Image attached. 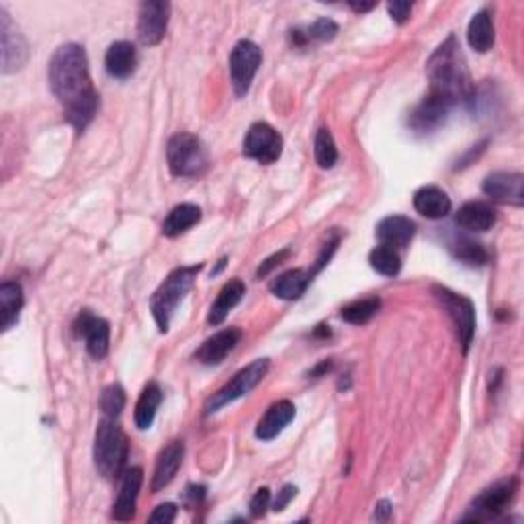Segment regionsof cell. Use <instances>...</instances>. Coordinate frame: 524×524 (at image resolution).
Here are the masks:
<instances>
[{"label":"cell","mask_w":524,"mask_h":524,"mask_svg":"<svg viewBox=\"0 0 524 524\" xmlns=\"http://www.w3.org/2000/svg\"><path fill=\"white\" fill-rule=\"evenodd\" d=\"M49 87L63 105L70 125L78 131L87 130L98 109V95L89 72V58L84 47L66 44L55 49L49 62Z\"/></svg>","instance_id":"obj_1"},{"label":"cell","mask_w":524,"mask_h":524,"mask_svg":"<svg viewBox=\"0 0 524 524\" xmlns=\"http://www.w3.org/2000/svg\"><path fill=\"white\" fill-rule=\"evenodd\" d=\"M375 3H351V9L355 11V13H367V11H371V9H375Z\"/></svg>","instance_id":"obj_43"},{"label":"cell","mask_w":524,"mask_h":524,"mask_svg":"<svg viewBox=\"0 0 524 524\" xmlns=\"http://www.w3.org/2000/svg\"><path fill=\"white\" fill-rule=\"evenodd\" d=\"M287 257H289V250H281V252H277V254H273V257H271V258H266L265 262H262V265H260V268H258V271H257V277H258V279H262V277H266V275H268V273H271L275 266H279V265H281V262H283V260H285Z\"/></svg>","instance_id":"obj_39"},{"label":"cell","mask_w":524,"mask_h":524,"mask_svg":"<svg viewBox=\"0 0 524 524\" xmlns=\"http://www.w3.org/2000/svg\"><path fill=\"white\" fill-rule=\"evenodd\" d=\"M314 154H316L317 166H320V168H332L336 165L338 150H336L334 138H332V133L325 130V127H322V130H317V133H316Z\"/></svg>","instance_id":"obj_33"},{"label":"cell","mask_w":524,"mask_h":524,"mask_svg":"<svg viewBox=\"0 0 524 524\" xmlns=\"http://www.w3.org/2000/svg\"><path fill=\"white\" fill-rule=\"evenodd\" d=\"M379 308H381V301L377 300V297H367V300H357L349 303V306H344L342 309H340V317L349 324L363 325L369 322L375 314H377Z\"/></svg>","instance_id":"obj_31"},{"label":"cell","mask_w":524,"mask_h":524,"mask_svg":"<svg viewBox=\"0 0 524 524\" xmlns=\"http://www.w3.org/2000/svg\"><path fill=\"white\" fill-rule=\"evenodd\" d=\"M387 11H389V15H392V19L395 21V23L403 25L410 19V13H412V4H410V3H389Z\"/></svg>","instance_id":"obj_38"},{"label":"cell","mask_w":524,"mask_h":524,"mask_svg":"<svg viewBox=\"0 0 524 524\" xmlns=\"http://www.w3.org/2000/svg\"><path fill=\"white\" fill-rule=\"evenodd\" d=\"M455 222L467 232L484 233L495 225V209L484 201H469L459 207Z\"/></svg>","instance_id":"obj_21"},{"label":"cell","mask_w":524,"mask_h":524,"mask_svg":"<svg viewBox=\"0 0 524 524\" xmlns=\"http://www.w3.org/2000/svg\"><path fill=\"white\" fill-rule=\"evenodd\" d=\"M435 295L441 301V306L447 309L449 317L455 324L459 342H461L463 351L467 352L471 346L473 334H476V308L465 295L451 292L447 287H435Z\"/></svg>","instance_id":"obj_9"},{"label":"cell","mask_w":524,"mask_h":524,"mask_svg":"<svg viewBox=\"0 0 524 524\" xmlns=\"http://www.w3.org/2000/svg\"><path fill=\"white\" fill-rule=\"evenodd\" d=\"M201 209L193 203H181L166 216L165 224H162V233L168 238H176L181 233L189 232L193 225L199 224Z\"/></svg>","instance_id":"obj_26"},{"label":"cell","mask_w":524,"mask_h":524,"mask_svg":"<svg viewBox=\"0 0 524 524\" xmlns=\"http://www.w3.org/2000/svg\"><path fill=\"white\" fill-rule=\"evenodd\" d=\"M260 63H262V52L254 41L242 39L233 46L230 54V76H232V87L236 97L248 95Z\"/></svg>","instance_id":"obj_8"},{"label":"cell","mask_w":524,"mask_h":524,"mask_svg":"<svg viewBox=\"0 0 524 524\" xmlns=\"http://www.w3.org/2000/svg\"><path fill=\"white\" fill-rule=\"evenodd\" d=\"M451 109L452 105L428 93L427 97H424V101L418 105L412 113H410V127L418 133L436 131L438 127L447 122Z\"/></svg>","instance_id":"obj_15"},{"label":"cell","mask_w":524,"mask_h":524,"mask_svg":"<svg viewBox=\"0 0 524 524\" xmlns=\"http://www.w3.org/2000/svg\"><path fill=\"white\" fill-rule=\"evenodd\" d=\"M295 406L292 401L281 400L277 403H273V406L266 410V414L260 418L257 427V436L260 441H273V438H277L281 432L292 424Z\"/></svg>","instance_id":"obj_19"},{"label":"cell","mask_w":524,"mask_h":524,"mask_svg":"<svg viewBox=\"0 0 524 524\" xmlns=\"http://www.w3.org/2000/svg\"><path fill=\"white\" fill-rule=\"evenodd\" d=\"M25 297L23 289L15 281H4L0 285V309H3V332H9L19 322Z\"/></svg>","instance_id":"obj_28"},{"label":"cell","mask_w":524,"mask_h":524,"mask_svg":"<svg viewBox=\"0 0 524 524\" xmlns=\"http://www.w3.org/2000/svg\"><path fill=\"white\" fill-rule=\"evenodd\" d=\"M246 293V287L244 283L240 279H232L225 283L222 287V292H219L217 300L214 301V306L209 309V316H207V322L211 325H219L225 317H228L230 311L238 306L240 301H242V297Z\"/></svg>","instance_id":"obj_24"},{"label":"cell","mask_w":524,"mask_h":524,"mask_svg":"<svg viewBox=\"0 0 524 524\" xmlns=\"http://www.w3.org/2000/svg\"><path fill=\"white\" fill-rule=\"evenodd\" d=\"M127 457H130V443L123 428L113 420L105 418L98 422L95 435V465L105 479H115L123 473Z\"/></svg>","instance_id":"obj_3"},{"label":"cell","mask_w":524,"mask_h":524,"mask_svg":"<svg viewBox=\"0 0 524 524\" xmlns=\"http://www.w3.org/2000/svg\"><path fill=\"white\" fill-rule=\"evenodd\" d=\"M266 373H268V359L254 360V363L248 365L246 369L238 371L236 375H233L230 384H225L217 393L211 395L207 403H205V416L216 414L224 406H228V403L244 398V395L250 393L252 389L266 377Z\"/></svg>","instance_id":"obj_6"},{"label":"cell","mask_w":524,"mask_h":524,"mask_svg":"<svg viewBox=\"0 0 524 524\" xmlns=\"http://www.w3.org/2000/svg\"><path fill=\"white\" fill-rule=\"evenodd\" d=\"M283 138L279 131L265 122L254 123L244 138V156L260 162V165H273L281 158Z\"/></svg>","instance_id":"obj_10"},{"label":"cell","mask_w":524,"mask_h":524,"mask_svg":"<svg viewBox=\"0 0 524 524\" xmlns=\"http://www.w3.org/2000/svg\"><path fill=\"white\" fill-rule=\"evenodd\" d=\"M0 39H3V72L13 74L27 62V44L9 13L0 6Z\"/></svg>","instance_id":"obj_12"},{"label":"cell","mask_w":524,"mask_h":524,"mask_svg":"<svg viewBox=\"0 0 524 524\" xmlns=\"http://www.w3.org/2000/svg\"><path fill=\"white\" fill-rule=\"evenodd\" d=\"M330 369H332V363H330V360H324V363L317 365L316 369L311 371L309 375H311V377H322V375H324V373H328Z\"/></svg>","instance_id":"obj_42"},{"label":"cell","mask_w":524,"mask_h":524,"mask_svg":"<svg viewBox=\"0 0 524 524\" xmlns=\"http://www.w3.org/2000/svg\"><path fill=\"white\" fill-rule=\"evenodd\" d=\"M199 271H201V265L174 268V271L165 279V283L156 289V293L150 300V309L162 334H166L168 332L173 314L176 311V308H179V303L185 300L189 289L193 287Z\"/></svg>","instance_id":"obj_4"},{"label":"cell","mask_w":524,"mask_h":524,"mask_svg":"<svg viewBox=\"0 0 524 524\" xmlns=\"http://www.w3.org/2000/svg\"><path fill=\"white\" fill-rule=\"evenodd\" d=\"M176 519V506L170 504V502H166V504H160L154 508V512L150 514V522H160V524H168L173 522Z\"/></svg>","instance_id":"obj_37"},{"label":"cell","mask_w":524,"mask_h":524,"mask_svg":"<svg viewBox=\"0 0 524 524\" xmlns=\"http://www.w3.org/2000/svg\"><path fill=\"white\" fill-rule=\"evenodd\" d=\"M392 512H393L392 504H389L387 500H381L377 502V506H375V520L387 522L389 519H392Z\"/></svg>","instance_id":"obj_41"},{"label":"cell","mask_w":524,"mask_h":524,"mask_svg":"<svg viewBox=\"0 0 524 524\" xmlns=\"http://www.w3.org/2000/svg\"><path fill=\"white\" fill-rule=\"evenodd\" d=\"M105 66H107V72L113 78H119V80H125L133 72H136L138 66V52L133 44L130 41H115L109 49L107 55H105Z\"/></svg>","instance_id":"obj_22"},{"label":"cell","mask_w":524,"mask_h":524,"mask_svg":"<svg viewBox=\"0 0 524 524\" xmlns=\"http://www.w3.org/2000/svg\"><path fill=\"white\" fill-rule=\"evenodd\" d=\"M182 457H185V444L181 441L168 443L165 449H162L158 461H156L154 478H152V492L158 494L160 490L174 479L176 473H179V467L182 463Z\"/></svg>","instance_id":"obj_18"},{"label":"cell","mask_w":524,"mask_h":524,"mask_svg":"<svg viewBox=\"0 0 524 524\" xmlns=\"http://www.w3.org/2000/svg\"><path fill=\"white\" fill-rule=\"evenodd\" d=\"M495 39V30H494V21H492V13L484 9L473 15L469 21V27H467V41L469 46L476 49L479 54L490 52Z\"/></svg>","instance_id":"obj_25"},{"label":"cell","mask_w":524,"mask_h":524,"mask_svg":"<svg viewBox=\"0 0 524 524\" xmlns=\"http://www.w3.org/2000/svg\"><path fill=\"white\" fill-rule=\"evenodd\" d=\"M295 495H297V487L295 486H285L279 492V495H277V500H275L273 508L277 510V512H281V510H285L289 506V502H292L295 498Z\"/></svg>","instance_id":"obj_40"},{"label":"cell","mask_w":524,"mask_h":524,"mask_svg":"<svg viewBox=\"0 0 524 524\" xmlns=\"http://www.w3.org/2000/svg\"><path fill=\"white\" fill-rule=\"evenodd\" d=\"M160 403H162V389L158 387V384H148L139 395L138 406H136V416H133L136 427L139 430H148L152 427Z\"/></svg>","instance_id":"obj_29"},{"label":"cell","mask_w":524,"mask_h":524,"mask_svg":"<svg viewBox=\"0 0 524 524\" xmlns=\"http://www.w3.org/2000/svg\"><path fill=\"white\" fill-rule=\"evenodd\" d=\"M416 233V225L410 217L403 216H389L385 219H381L377 224V238L379 242L389 248H406L410 242H412Z\"/></svg>","instance_id":"obj_20"},{"label":"cell","mask_w":524,"mask_h":524,"mask_svg":"<svg viewBox=\"0 0 524 524\" xmlns=\"http://www.w3.org/2000/svg\"><path fill=\"white\" fill-rule=\"evenodd\" d=\"M484 193L490 199L522 207L524 203V176L520 173H492L486 176Z\"/></svg>","instance_id":"obj_14"},{"label":"cell","mask_w":524,"mask_h":524,"mask_svg":"<svg viewBox=\"0 0 524 524\" xmlns=\"http://www.w3.org/2000/svg\"><path fill=\"white\" fill-rule=\"evenodd\" d=\"M170 4L158 3V0H148L139 4L138 15V38L144 46H158L166 35Z\"/></svg>","instance_id":"obj_11"},{"label":"cell","mask_w":524,"mask_h":524,"mask_svg":"<svg viewBox=\"0 0 524 524\" xmlns=\"http://www.w3.org/2000/svg\"><path fill=\"white\" fill-rule=\"evenodd\" d=\"M141 484H144V473H141L139 467H133V469H127L123 473L117 500L115 504H113V519L119 522H127L136 516Z\"/></svg>","instance_id":"obj_16"},{"label":"cell","mask_w":524,"mask_h":524,"mask_svg":"<svg viewBox=\"0 0 524 524\" xmlns=\"http://www.w3.org/2000/svg\"><path fill=\"white\" fill-rule=\"evenodd\" d=\"M369 262L373 271H377L384 277H395L401 271V258L395 248L389 246H377L375 250L369 254Z\"/></svg>","instance_id":"obj_32"},{"label":"cell","mask_w":524,"mask_h":524,"mask_svg":"<svg viewBox=\"0 0 524 524\" xmlns=\"http://www.w3.org/2000/svg\"><path fill=\"white\" fill-rule=\"evenodd\" d=\"M451 252L455 254L457 260H461L467 266H484L490 260V254L484 248V244L476 242L471 238H457L451 242Z\"/></svg>","instance_id":"obj_30"},{"label":"cell","mask_w":524,"mask_h":524,"mask_svg":"<svg viewBox=\"0 0 524 524\" xmlns=\"http://www.w3.org/2000/svg\"><path fill=\"white\" fill-rule=\"evenodd\" d=\"M166 158L170 173L181 176V179L199 176L207 168V152H205L201 139L193 133H176L170 138Z\"/></svg>","instance_id":"obj_5"},{"label":"cell","mask_w":524,"mask_h":524,"mask_svg":"<svg viewBox=\"0 0 524 524\" xmlns=\"http://www.w3.org/2000/svg\"><path fill=\"white\" fill-rule=\"evenodd\" d=\"M414 207L427 219H443L451 214L452 203L449 195L438 187H422L414 195Z\"/></svg>","instance_id":"obj_23"},{"label":"cell","mask_w":524,"mask_h":524,"mask_svg":"<svg viewBox=\"0 0 524 524\" xmlns=\"http://www.w3.org/2000/svg\"><path fill=\"white\" fill-rule=\"evenodd\" d=\"M516 490H519V484L516 479H504L498 481V484L487 487L486 492H481L476 502H473L469 512L463 516L465 522H487L498 519V516L504 512L510 502L514 500Z\"/></svg>","instance_id":"obj_7"},{"label":"cell","mask_w":524,"mask_h":524,"mask_svg":"<svg viewBox=\"0 0 524 524\" xmlns=\"http://www.w3.org/2000/svg\"><path fill=\"white\" fill-rule=\"evenodd\" d=\"M74 332L78 338L84 340L90 357L97 360L107 357L109 336H111L107 320L90 314V311H82V314L78 316V320L74 322Z\"/></svg>","instance_id":"obj_13"},{"label":"cell","mask_w":524,"mask_h":524,"mask_svg":"<svg viewBox=\"0 0 524 524\" xmlns=\"http://www.w3.org/2000/svg\"><path fill=\"white\" fill-rule=\"evenodd\" d=\"M268 504H271V492H268V487H260V490L254 494V498L250 502V512H252L254 519L265 516Z\"/></svg>","instance_id":"obj_36"},{"label":"cell","mask_w":524,"mask_h":524,"mask_svg":"<svg viewBox=\"0 0 524 524\" xmlns=\"http://www.w3.org/2000/svg\"><path fill=\"white\" fill-rule=\"evenodd\" d=\"M309 283H311V273L293 268V271L279 275V277L271 283V292L277 295L279 300L295 301L306 293Z\"/></svg>","instance_id":"obj_27"},{"label":"cell","mask_w":524,"mask_h":524,"mask_svg":"<svg viewBox=\"0 0 524 524\" xmlns=\"http://www.w3.org/2000/svg\"><path fill=\"white\" fill-rule=\"evenodd\" d=\"M338 33V25L332 19H317L314 25L308 30V38L309 39H317V41H332L336 38Z\"/></svg>","instance_id":"obj_35"},{"label":"cell","mask_w":524,"mask_h":524,"mask_svg":"<svg viewBox=\"0 0 524 524\" xmlns=\"http://www.w3.org/2000/svg\"><path fill=\"white\" fill-rule=\"evenodd\" d=\"M427 72L430 80V95L443 98L452 107L459 103L473 101V90L476 89H473L469 70L465 66L452 35L430 55Z\"/></svg>","instance_id":"obj_2"},{"label":"cell","mask_w":524,"mask_h":524,"mask_svg":"<svg viewBox=\"0 0 524 524\" xmlns=\"http://www.w3.org/2000/svg\"><path fill=\"white\" fill-rule=\"evenodd\" d=\"M240 338H242V332L238 328H225L219 330L217 334L205 340L199 346V351L195 352V359L203 365H219L224 363L225 357L236 349Z\"/></svg>","instance_id":"obj_17"},{"label":"cell","mask_w":524,"mask_h":524,"mask_svg":"<svg viewBox=\"0 0 524 524\" xmlns=\"http://www.w3.org/2000/svg\"><path fill=\"white\" fill-rule=\"evenodd\" d=\"M123 408H125L123 387L117 384L105 387L101 393V410L105 418H113V420H115V418L123 412Z\"/></svg>","instance_id":"obj_34"}]
</instances>
